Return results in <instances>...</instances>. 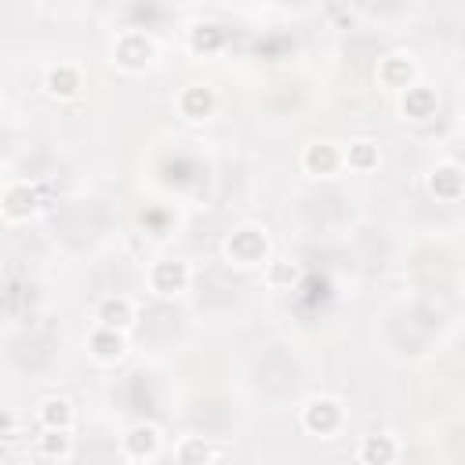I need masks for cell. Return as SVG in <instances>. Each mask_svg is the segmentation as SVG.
I'll return each mask as SVG.
<instances>
[{
	"label": "cell",
	"mask_w": 465,
	"mask_h": 465,
	"mask_svg": "<svg viewBox=\"0 0 465 465\" xmlns=\"http://www.w3.org/2000/svg\"><path fill=\"white\" fill-rule=\"evenodd\" d=\"M40 426H44V429H58V433H70V426H73V407H70V400H63V396L44 400V403H40Z\"/></svg>",
	"instance_id": "cell-12"
},
{
	"label": "cell",
	"mask_w": 465,
	"mask_h": 465,
	"mask_svg": "<svg viewBox=\"0 0 465 465\" xmlns=\"http://www.w3.org/2000/svg\"><path fill=\"white\" fill-rule=\"evenodd\" d=\"M33 211H37V190H30L26 182H22V186H12V190L4 193V215H8L12 222L30 218Z\"/></svg>",
	"instance_id": "cell-16"
},
{
	"label": "cell",
	"mask_w": 465,
	"mask_h": 465,
	"mask_svg": "<svg viewBox=\"0 0 465 465\" xmlns=\"http://www.w3.org/2000/svg\"><path fill=\"white\" fill-rule=\"evenodd\" d=\"M179 109H182V116H190V121H200V116H207L215 109V91L193 84V88H186L179 95Z\"/></svg>",
	"instance_id": "cell-15"
},
{
	"label": "cell",
	"mask_w": 465,
	"mask_h": 465,
	"mask_svg": "<svg viewBox=\"0 0 465 465\" xmlns=\"http://www.w3.org/2000/svg\"><path fill=\"white\" fill-rule=\"evenodd\" d=\"M207 461H211V444L207 440L193 436V440H186L179 447V465H207Z\"/></svg>",
	"instance_id": "cell-18"
},
{
	"label": "cell",
	"mask_w": 465,
	"mask_h": 465,
	"mask_svg": "<svg viewBox=\"0 0 465 465\" xmlns=\"http://www.w3.org/2000/svg\"><path fill=\"white\" fill-rule=\"evenodd\" d=\"M80 88H84V73H80L77 66H70V63H58V66L47 73V91H51L55 98H73Z\"/></svg>",
	"instance_id": "cell-10"
},
{
	"label": "cell",
	"mask_w": 465,
	"mask_h": 465,
	"mask_svg": "<svg viewBox=\"0 0 465 465\" xmlns=\"http://www.w3.org/2000/svg\"><path fill=\"white\" fill-rule=\"evenodd\" d=\"M149 58H153V40L139 30H128L121 40H116V66H124L131 73L146 70L149 66Z\"/></svg>",
	"instance_id": "cell-3"
},
{
	"label": "cell",
	"mask_w": 465,
	"mask_h": 465,
	"mask_svg": "<svg viewBox=\"0 0 465 465\" xmlns=\"http://www.w3.org/2000/svg\"><path fill=\"white\" fill-rule=\"evenodd\" d=\"M222 40H225V33H222L215 22H207V26H197V30H193V37H190L193 51H215V47H222Z\"/></svg>",
	"instance_id": "cell-20"
},
{
	"label": "cell",
	"mask_w": 465,
	"mask_h": 465,
	"mask_svg": "<svg viewBox=\"0 0 465 465\" xmlns=\"http://www.w3.org/2000/svg\"><path fill=\"white\" fill-rule=\"evenodd\" d=\"M225 258L237 262V266H258L269 258V237L266 229H255V225H244L237 229L232 237L225 241Z\"/></svg>",
	"instance_id": "cell-1"
},
{
	"label": "cell",
	"mask_w": 465,
	"mask_h": 465,
	"mask_svg": "<svg viewBox=\"0 0 465 465\" xmlns=\"http://www.w3.org/2000/svg\"><path fill=\"white\" fill-rule=\"evenodd\" d=\"M4 440H15V415H4Z\"/></svg>",
	"instance_id": "cell-22"
},
{
	"label": "cell",
	"mask_w": 465,
	"mask_h": 465,
	"mask_svg": "<svg viewBox=\"0 0 465 465\" xmlns=\"http://www.w3.org/2000/svg\"><path fill=\"white\" fill-rule=\"evenodd\" d=\"M378 80L385 84V88H411V80H415V66H411V58H403V55H389V58H382V66H378Z\"/></svg>",
	"instance_id": "cell-11"
},
{
	"label": "cell",
	"mask_w": 465,
	"mask_h": 465,
	"mask_svg": "<svg viewBox=\"0 0 465 465\" xmlns=\"http://www.w3.org/2000/svg\"><path fill=\"white\" fill-rule=\"evenodd\" d=\"M98 327H109V331H128L135 324V306L128 299H106L98 306Z\"/></svg>",
	"instance_id": "cell-9"
},
{
	"label": "cell",
	"mask_w": 465,
	"mask_h": 465,
	"mask_svg": "<svg viewBox=\"0 0 465 465\" xmlns=\"http://www.w3.org/2000/svg\"><path fill=\"white\" fill-rule=\"evenodd\" d=\"M40 454H44V458H66V454H70V433L44 429V436H40Z\"/></svg>",
	"instance_id": "cell-19"
},
{
	"label": "cell",
	"mask_w": 465,
	"mask_h": 465,
	"mask_svg": "<svg viewBox=\"0 0 465 465\" xmlns=\"http://www.w3.org/2000/svg\"><path fill=\"white\" fill-rule=\"evenodd\" d=\"M396 458V440L385 436V433H375V436H364L360 444V461L364 465H393Z\"/></svg>",
	"instance_id": "cell-14"
},
{
	"label": "cell",
	"mask_w": 465,
	"mask_h": 465,
	"mask_svg": "<svg viewBox=\"0 0 465 465\" xmlns=\"http://www.w3.org/2000/svg\"><path fill=\"white\" fill-rule=\"evenodd\" d=\"M345 164L353 167V171H371L378 167V146L375 142H353L345 153Z\"/></svg>",
	"instance_id": "cell-17"
},
{
	"label": "cell",
	"mask_w": 465,
	"mask_h": 465,
	"mask_svg": "<svg viewBox=\"0 0 465 465\" xmlns=\"http://www.w3.org/2000/svg\"><path fill=\"white\" fill-rule=\"evenodd\" d=\"M429 190L433 197L440 200H458L465 193V171L454 167V164H440L433 174H429Z\"/></svg>",
	"instance_id": "cell-5"
},
{
	"label": "cell",
	"mask_w": 465,
	"mask_h": 465,
	"mask_svg": "<svg viewBox=\"0 0 465 465\" xmlns=\"http://www.w3.org/2000/svg\"><path fill=\"white\" fill-rule=\"evenodd\" d=\"M299 280V266L295 262H273L269 266V283L273 287H287V283H295Z\"/></svg>",
	"instance_id": "cell-21"
},
{
	"label": "cell",
	"mask_w": 465,
	"mask_h": 465,
	"mask_svg": "<svg viewBox=\"0 0 465 465\" xmlns=\"http://www.w3.org/2000/svg\"><path fill=\"white\" fill-rule=\"evenodd\" d=\"M190 276H193V273H190L186 262H179V258H164V262L153 266L149 283H153L156 295H179V291L190 287Z\"/></svg>",
	"instance_id": "cell-4"
},
{
	"label": "cell",
	"mask_w": 465,
	"mask_h": 465,
	"mask_svg": "<svg viewBox=\"0 0 465 465\" xmlns=\"http://www.w3.org/2000/svg\"><path fill=\"white\" fill-rule=\"evenodd\" d=\"M400 109H403V116H411V121H429V116L436 113V91L411 84L400 98Z\"/></svg>",
	"instance_id": "cell-7"
},
{
	"label": "cell",
	"mask_w": 465,
	"mask_h": 465,
	"mask_svg": "<svg viewBox=\"0 0 465 465\" xmlns=\"http://www.w3.org/2000/svg\"><path fill=\"white\" fill-rule=\"evenodd\" d=\"M302 164H306L309 174H334V171L345 164V156H342L338 146H331V142H313V146H306Z\"/></svg>",
	"instance_id": "cell-6"
},
{
	"label": "cell",
	"mask_w": 465,
	"mask_h": 465,
	"mask_svg": "<svg viewBox=\"0 0 465 465\" xmlns=\"http://www.w3.org/2000/svg\"><path fill=\"white\" fill-rule=\"evenodd\" d=\"M156 447H160V433L153 429V426H131L128 433H124V451L131 454V458H149V454H156Z\"/></svg>",
	"instance_id": "cell-13"
},
{
	"label": "cell",
	"mask_w": 465,
	"mask_h": 465,
	"mask_svg": "<svg viewBox=\"0 0 465 465\" xmlns=\"http://www.w3.org/2000/svg\"><path fill=\"white\" fill-rule=\"evenodd\" d=\"M88 349H91V353H95L98 360H121V357H124V349H128V342H124V331L95 327L91 338H88Z\"/></svg>",
	"instance_id": "cell-8"
},
{
	"label": "cell",
	"mask_w": 465,
	"mask_h": 465,
	"mask_svg": "<svg viewBox=\"0 0 465 465\" xmlns=\"http://www.w3.org/2000/svg\"><path fill=\"white\" fill-rule=\"evenodd\" d=\"M302 426H306L309 433H317V436L338 433V426H342V407H338V400H331V396L309 400V407L302 411Z\"/></svg>",
	"instance_id": "cell-2"
}]
</instances>
